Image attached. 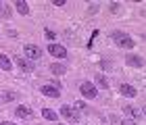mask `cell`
<instances>
[{
    "label": "cell",
    "mask_w": 146,
    "mask_h": 125,
    "mask_svg": "<svg viewBox=\"0 0 146 125\" xmlns=\"http://www.w3.org/2000/svg\"><path fill=\"white\" fill-rule=\"evenodd\" d=\"M50 71H52V73H54V75H63V73H65V71H67V69H65V65L52 63V65H50Z\"/></svg>",
    "instance_id": "obj_14"
},
{
    "label": "cell",
    "mask_w": 146,
    "mask_h": 125,
    "mask_svg": "<svg viewBox=\"0 0 146 125\" xmlns=\"http://www.w3.org/2000/svg\"><path fill=\"white\" fill-rule=\"evenodd\" d=\"M61 115H63L69 123H79V115H77V110H75V108H71L69 104L61 106Z\"/></svg>",
    "instance_id": "obj_2"
},
{
    "label": "cell",
    "mask_w": 146,
    "mask_h": 125,
    "mask_svg": "<svg viewBox=\"0 0 146 125\" xmlns=\"http://www.w3.org/2000/svg\"><path fill=\"white\" fill-rule=\"evenodd\" d=\"M17 65L21 67V71H31V65L25 61V58H17Z\"/></svg>",
    "instance_id": "obj_16"
},
{
    "label": "cell",
    "mask_w": 146,
    "mask_h": 125,
    "mask_svg": "<svg viewBox=\"0 0 146 125\" xmlns=\"http://www.w3.org/2000/svg\"><path fill=\"white\" fill-rule=\"evenodd\" d=\"M23 52H25V56H27L29 61H38V58L42 56V48H40V46H36V44H25Z\"/></svg>",
    "instance_id": "obj_1"
},
{
    "label": "cell",
    "mask_w": 146,
    "mask_h": 125,
    "mask_svg": "<svg viewBox=\"0 0 146 125\" xmlns=\"http://www.w3.org/2000/svg\"><path fill=\"white\" fill-rule=\"evenodd\" d=\"M0 69L2 71H11L13 69V63H11V58L6 54H0Z\"/></svg>",
    "instance_id": "obj_12"
},
{
    "label": "cell",
    "mask_w": 146,
    "mask_h": 125,
    "mask_svg": "<svg viewBox=\"0 0 146 125\" xmlns=\"http://www.w3.org/2000/svg\"><path fill=\"white\" fill-rule=\"evenodd\" d=\"M123 110H125V113H127L129 117H134V119H142V110L140 108H134V106H123Z\"/></svg>",
    "instance_id": "obj_10"
},
{
    "label": "cell",
    "mask_w": 146,
    "mask_h": 125,
    "mask_svg": "<svg viewBox=\"0 0 146 125\" xmlns=\"http://www.w3.org/2000/svg\"><path fill=\"white\" fill-rule=\"evenodd\" d=\"M46 38H48V40H54V34H52L50 29H46Z\"/></svg>",
    "instance_id": "obj_19"
},
{
    "label": "cell",
    "mask_w": 146,
    "mask_h": 125,
    "mask_svg": "<svg viewBox=\"0 0 146 125\" xmlns=\"http://www.w3.org/2000/svg\"><path fill=\"white\" fill-rule=\"evenodd\" d=\"M79 90H82V96L84 98H96V94H98L96 85L92 83V81H84L82 85H79Z\"/></svg>",
    "instance_id": "obj_4"
},
{
    "label": "cell",
    "mask_w": 146,
    "mask_h": 125,
    "mask_svg": "<svg viewBox=\"0 0 146 125\" xmlns=\"http://www.w3.org/2000/svg\"><path fill=\"white\" fill-rule=\"evenodd\" d=\"M125 63H127L129 67H136V69H142L144 67V58L138 56V54H127V56H125Z\"/></svg>",
    "instance_id": "obj_6"
},
{
    "label": "cell",
    "mask_w": 146,
    "mask_h": 125,
    "mask_svg": "<svg viewBox=\"0 0 146 125\" xmlns=\"http://www.w3.org/2000/svg\"><path fill=\"white\" fill-rule=\"evenodd\" d=\"M17 117H21V119H31V117H34V110L29 106H19L17 108Z\"/></svg>",
    "instance_id": "obj_9"
},
{
    "label": "cell",
    "mask_w": 146,
    "mask_h": 125,
    "mask_svg": "<svg viewBox=\"0 0 146 125\" xmlns=\"http://www.w3.org/2000/svg\"><path fill=\"white\" fill-rule=\"evenodd\" d=\"M40 92H42L44 96H48V98H58V96H61V90L54 88V85H42Z\"/></svg>",
    "instance_id": "obj_7"
},
{
    "label": "cell",
    "mask_w": 146,
    "mask_h": 125,
    "mask_svg": "<svg viewBox=\"0 0 146 125\" xmlns=\"http://www.w3.org/2000/svg\"><path fill=\"white\" fill-rule=\"evenodd\" d=\"M0 13H2V2H0Z\"/></svg>",
    "instance_id": "obj_24"
},
{
    "label": "cell",
    "mask_w": 146,
    "mask_h": 125,
    "mask_svg": "<svg viewBox=\"0 0 146 125\" xmlns=\"http://www.w3.org/2000/svg\"><path fill=\"white\" fill-rule=\"evenodd\" d=\"M119 92H121L123 96H127V98H136V96H138V90L134 88V85H129V83H121Z\"/></svg>",
    "instance_id": "obj_8"
},
{
    "label": "cell",
    "mask_w": 146,
    "mask_h": 125,
    "mask_svg": "<svg viewBox=\"0 0 146 125\" xmlns=\"http://www.w3.org/2000/svg\"><path fill=\"white\" fill-rule=\"evenodd\" d=\"M48 52L52 56H56V58H65V56H67V48L61 46V44H54V42L48 46Z\"/></svg>",
    "instance_id": "obj_5"
},
{
    "label": "cell",
    "mask_w": 146,
    "mask_h": 125,
    "mask_svg": "<svg viewBox=\"0 0 146 125\" xmlns=\"http://www.w3.org/2000/svg\"><path fill=\"white\" fill-rule=\"evenodd\" d=\"M75 108H79V110H86V102H82V100H79V102H75Z\"/></svg>",
    "instance_id": "obj_18"
},
{
    "label": "cell",
    "mask_w": 146,
    "mask_h": 125,
    "mask_svg": "<svg viewBox=\"0 0 146 125\" xmlns=\"http://www.w3.org/2000/svg\"><path fill=\"white\" fill-rule=\"evenodd\" d=\"M15 6H17V11L21 13V15H27V13H29V4L25 2V0H17Z\"/></svg>",
    "instance_id": "obj_13"
},
{
    "label": "cell",
    "mask_w": 146,
    "mask_h": 125,
    "mask_svg": "<svg viewBox=\"0 0 146 125\" xmlns=\"http://www.w3.org/2000/svg\"><path fill=\"white\" fill-rule=\"evenodd\" d=\"M119 125H136V123H134V121H129V119H125L123 123H119Z\"/></svg>",
    "instance_id": "obj_22"
},
{
    "label": "cell",
    "mask_w": 146,
    "mask_h": 125,
    "mask_svg": "<svg viewBox=\"0 0 146 125\" xmlns=\"http://www.w3.org/2000/svg\"><path fill=\"white\" fill-rule=\"evenodd\" d=\"M42 117H44L46 121H52V123H56V119H58V115H56L52 108H44V110H42Z\"/></svg>",
    "instance_id": "obj_11"
},
{
    "label": "cell",
    "mask_w": 146,
    "mask_h": 125,
    "mask_svg": "<svg viewBox=\"0 0 146 125\" xmlns=\"http://www.w3.org/2000/svg\"><path fill=\"white\" fill-rule=\"evenodd\" d=\"M52 4H54V6H63V4H65V0H54Z\"/></svg>",
    "instance_id": "obj_21"
},
{
    "label": "cell",
    "mask_w": 146,
    "mask_h": 125,
    "mask_svg": "<svg viewBox=\"0 0 146 125\" xmlns=\"http://www.w3.org/2000/svg\"><path fill=\"white\" fill-rule=\"evenodd\" d=\"M0 125H15V123H6V121H4V123H0Z\"/></svg>",
    "instance_id": "obj_23"
},
{
    "label": "cell",
    "mask_w": 146,
    "mask_h": 125,
    "mask_svg": "<svg viewBox=\"0 0 146 125\" xmlns=\"http://www.w3.org/2000/svg\"><path fill=\"white\" fill-rule=\"evenodd\" d=\"M15 98H17L15 92H2V100L4 102H11V100H15Z\"/></svg>",
    "instance_id": "obj_17"
},
{
    "label": "cell",
    "mask_w": 146,
    "mask_h": 125,
    "mask_svg": "<svg viewBox=\"0 0 146 125\" xmlns=\"http://www.w3.org/2000/svg\"><path fill=\"white\" fill-rule=\"evenodd\" d=\"M111 11H113V13H117V11H119V4H117V2H113V4H111Z\"/></svg>",
    "instance_id": "obj_20"
},
{
    "label": "cell",
    "mask_w": 146,
    "mask_h": 125,
    "mask_svg": "<svg viewBox=\"0 0 146 125\" xmlns=\"http://www.w3.org/2000/svg\"><path fill=\"white\" fill-rule=\"evenodd\" d=\"M96 83L100 85V88H109V81H107V77L102 73H96Z\"/></svg>",
    "instance_id": "obj_15"
},
{
    "label": "cell",
    "mask_w": 146,
    "mask_h": 125,
    "mask_svg": "<svg viewBox=\"0 0 146 125\" xmlns=\"http://www.w3.org/2000/svg\"><path fill=\"white\" fill-rule=\"evenodd\" d=\"M54 125H58V123H54Z\"/></svg>",
    "instance_id": "obj_25"
},
{
    "label": "cell",
    "mask_w": 146,
    "mask_h": 125,
    "mask_svg": "<svg viewBox=\"0 0 146 125\" xmlns=\"http://www.w3.org/2000/svg\"><path fill=\"white\" fill-rule=\"evenodd\" d=\"M113 38H115V42H117L119 46H125V48H134V46H136V42L131 40L129 36L121 34V31H115V34H113Z\"/></svg>",
    "instance_id": "obj_3"
}]
</instances>
